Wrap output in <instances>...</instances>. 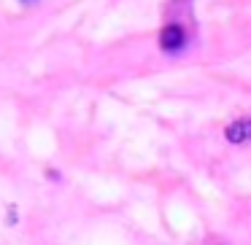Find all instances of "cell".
<instances>
[{
    "label": "cell",
    "mask_w": 251,
    "mask_h": 245,
    "mask_svg": "<svg viewBox=\"0 0 251 245\" xmlns=\"http://www.w3.org/2000/svg\"><path fill=\"white\" fill-rule=\"evenodd\" d=\"M208 245H224V243H216V240H213V243H208Z\"/></svg>",
    "instance_id": "3"
},
{
    "label": "cell",
    "mask_w": 251,
    "mask_h": 245,
    "mask_svg": "<svg viewBox=\"0 0 251 245\" xmlns=\"http://www.w3.org/2000/svg\"><path fill=\"white\" fill-rule=\"evenodd\" d=\"M22 3H38V0H22Z\"/></svg>",
    "instance_id": "4"
},
{
    "label": "cell",
    "mask_w": 251,
    "mask_h": 245,
    "mask_svg": "<svg viewBox=\"0 0 251 245\" xmlns=\"http://www.w3.org/2000/svg\"><path fill=\"white\" fill-rule=\"evenodd\" d=\"M184 44H186V33L181 24L173 22V24H165L159 30V46L165 51H178V49H184Z\"/></svg>",
    "instance_id": "1"
},
{
    "label": "cell",
    "mask_w": 251,
    "mask_h": 245,
    "mask_svg": "<svg viewBox=\"0 0 251 245\" xmlns=\"http://www.w3.org/2000/svg\"><path fill=\"white\" fill-rule=\"evenodd\" d=\"M229 143H251V119H240L224 130Z\"/></svg>",
    "instance_id": "2"
}]
</instances>
